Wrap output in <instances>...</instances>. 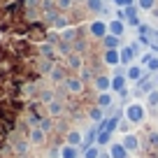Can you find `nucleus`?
<instances>
[{
  "instance_id": "nucleus-19",
  "label": "nucleus",
  "mask_w": 158,
  "mask_h": 158,
  "mask_svg": "<svg viewBox=\"0 0 158 158\" xmlns=\"http://www.w3.org/2000/svg\"><path fill=\"white\" fill-rule=\"evenodd\" d=\"M95 139H98V128L93 126V128H89V130L84 133V142H81V151H84V149H89V147H93V144H95Z\"/></svg>"
},
{
  "instance_id": "nucleus-39",
  "label": "nucleus",
  "mask_w": 158,
  "mask_h": 158,
  "mask_svg": "<svg viewBox=\"0 0 158 158\" xmlns=\"http://www.w3.org/2000/svg\"><path fill=\"white\" fill-rule=\"evenodd\" d=\"M102 2H112V0H102Z\"/></svg>"
},
{
  "instance_id": "nucleus-6",
  "label": "nucleus",
  "mask_w": 158,
  "mask_h": 158,
  "mask_svg": "<svg viewBox=\"0 0 158 158\" xmlns=\"http://www.w3.org/2000/svg\"><path fill=\"white\" fill-rule=\"evenodd\" d=\"M68 77H70V70L63 65V60H60V63H54V68H51V72H49L51 81H54V84H65Z\"/></svg>"
},
{
  "instance_id": "nucleus-37",
  "label": "nucleus",
  "mask_w": 158,
  "mask_h": 158,
  "mask_svg": "<svg viewBox=\"0 0 158 158\" xmlns=\"http://www.w3.org/2000/svg\"><path fill=\"white\" fill-rule=\"evenodd\" d=\"M74 5H86V0H74Z\"/></svg>"
},
{
  "instance_id": "nucleus-21",
  "label": "nucleus",
  "mask_w": 158,
  "mask_h": 158,
  "mask_svg": "<svg viewBox=\"0 0 158 158\" xmlns=\"http://www.w3.org/2000/svg\"><path fill=\"white\" fill-rule=\"evenodd\" d=\"M81 149L79 147H72V144H63V147H60V158H79L81 156Z\"/></svg>"
},
{
  "instance_id": "nucleus-16",
  "label": "nucleus",
  "mask_w": 158,
  "mask_h": 158,
  "mask_svg": "<svg viewBox=\"0 0 158 158\" xmlns=\"http://www.w3.org/2000/svg\"><path fill=\"white\" fill-rule=\"evenodd\" d=\"M107 23H109V33H112V35L123 37V33H126V21H121V19H116V16H114V19H109Z\"/></svg>"
},
{
  "instance_id": "nucleus-11",
  "label": "nucleus",
  "mask_w": 158,
  "mask_h": 158,
  "mask_svg": "<svg viewBox=\"0 0 158 158\" xmlns=\"http://www.w3.org/2000/svg\"><path fill=\"white\" fill-rule=\"evenodd\" d=\"M81 142H84V133L79 128H70L68 133H65V144H72V147L81 149Z\"/></svg>"
},
{
  "instance_id": "nucleus-35",
  "label": "nucleus",
  "mask_w": 158,
  "mask_h": 158,
  "mask_svg": "<svg viewBox=\"0 0 158 158\" xmlns=\"http://www.w3.org/2000/svg\"><path fill=\"white\" fill-rule=\"evenodd\" d=\"M151 19H153V21H156V23H158V5L153 7V10H151Z\"/></svg>"
},
{
  "instance_id": "nucleus-5",
  "label": "nucleus",
  "mask_w": 158,
  "mask_h": 158,
  "mask_svg": "<svg viewBox=\"0 0 158 158\" xmlns=\"http://www.w3.org/2000/svg\"><path fill=\"white\" fill-rule=\"evenodd\" d=\"M63 65H65V68L70 70V72H77V74H79V70L84 68L86 63H84V56H81V54L72 51L70 56H65V58H63Z\"/></svg>"
},
{
  "instance_id": "nucleus-28",
  "label": "nucleus",
  "mask_w": 158,
  "mask_h": 158,
  "mask_svg": "<svg viewBox=\"0 0 158 158\" xmlns=\"http://www.w3.org/2000/svg\"><path fill=\"white\" fill-rule=\"evenodd\" d=\"M135 2H137V7H139V10H144V12H151L153 7L158 5V0H135Z\"/></svg>"
},
{
  "instance_id": "nucleus-15",
  "label": "nucleus",
  "mask_w": 158,
  "mask_h": 158,
  "mask_svg": "<svg viewBox=\"0 0 158 158\" xmlns=\"http://www.w3.org/2000/svg\"><path fill=\"white\" fill-rule=\"evenodd\" d=\"M102 60H105L107 65H112V68L121 65V56H118V49H105V51H102Z\"/></svg>"
},
{
  "instance_id": "nucleus-26",
  "label": "nucleus",
  "mask_w": 158,
  "mask_h": 158,
  "mask_svg": "<svg viewBox=\"0 0 158 158\" xmlns=\"http://www.w3.org/2000/svg\"><path fill=\"white\" fill-rule=\"evenodd\" d=\"M37 128H42L47 135H49V133H54V118H51V116H44L42 121H40V126H37Z\"/></svg>"
},
{
  "instance_id": "nucleus-34",
  "label": "nucleus",
  "mask_w": 158,
  "mask_h": 158,
  "mask_svg": "<svg viewBox=\"0 0 158 158\" xmlns=\"http://www.w3.org/2000/svg\"><path fill=\"white\" fill-rule=\"evenodd\" d=\"M112 2H114V5H116V7H121V10H126V7H130V5H128V0H112Z\"/></svg>"
},
{
  "instance_id": "nucleus-20",
  "label": "nucleus",
  "mask_w": 158,
  "mask_h": 158,
  "mask_svg": "<svg viewBox=\"0 0 158 158\" xmlns=\"http://www.w3.org/2000/svg\"><path fill=\"white\" fill-rule=\"evenodd\" d=\"M95 105H98V107H102V109L114 107V95L109 93V91H105V93H98V98H95Z\"/></svg>"
},
{
  "instance_id": "nucleus-30",
  "label": "nucleus",
  "mask_w": 158,
  "mask_h": 158,
  "mask_svg": "<svg viewBox=\"0 0 158 158\" xmlns=\"http://www.w3.org/2000/svg\"><path fill=\"white\" fill-rule=\"evenodd\" d=\"M86 7H89L91 12H95V14H100L102 7H105V2H102V0H86Z\"/></svg>"
},
{
  "instance_id": "nucleus-23",
  "label": "nucleus",
  "mask_w": 158,
  "mask_h": 158,
  "mask_svg": "<svg viewBox=\"0 0 158 158\" xmlns=\"http://www.w3.org/2000/svg\"><path fill=\"white\" fill-rule=\"evenodd\" d=\"M89 116H91V121H93V123H100V121L105 118V109L98 107V105H93V107L89 109Z\"/></svg>"
},
{
  "instance_id": "nucleus-2",
  "label": "nucleus",
  "mask_w": 158,
  "mask_h": 158,
  "mask_svg": "<svg viewBox=\"0 0 158 158\" xmlns=\"http://www.w3.org/2000/svg\"><path fill=\"white\" fill-rule=\"evenodd\" d=\"M126 84H128V77H126V70L121 65L114 68V74H112V91L114 93H121L126 91Z\"/></svg>"
},
{
  "instance_id": "nucleus-24",
  "label": "nucleus",
  "mask_w": 158,
  "mask_h": 158,
  "mask_svg": "<svg viewBox=\"0 0 158 158\" xmlns=\"http://www.w3.org/2000/svg\"><path fill=\"white\" fill-rule=\"evenodd\" d=\"M112 135H114V133H107V130H105V133H98L95 144H98L100 149H102V147H109V144H112Z\"/></svg>"
},
{
  "instance_id": "nucleus-10",
  "label": "nucleus",
  "mask_w": 158,
  "mask_h": 158,
  "mask_svg": "<svg viewBox=\"0 0 158 158\" xmlns=\"http://www.w3.org/2000/svg\"><path fill=\"white\" fill-rule=\"evenodd\" d=\"M93 86L98 93H105V91H112V74H95Z\"/></svg>"
},
{
  "instance_id": "nucleus-27",
  "label": "nucleus",
  "mask_w": 158,
  "mask_h": 158,
  "mask_svg": "<svg viewBox=\"0 0 158 158\" xmlns=\"http://www.w3.org/2000/svg\"><path fill=\"white\" fill-rule=\"evenodd\" d=\"M79 77H81V81H91V79H95V74H93V70H91V65H84V68L79 70Z\"/></svg>"
},
{
  "instance_id": "nucleus-31",
  "label": "nucleus",
  "mask_w": 158,
  "mask_h": 158,
  "mask_svg": "<svg viewBox=\"0 0 158 158\" xmlns=\"http://www.w3.org/2000/svg\"><path fill=\"white\" fill-rule=\"evenodd\" d=\"M130 128H133V123H130L128 118H126V121H118V128H116V130H121L123 135H128V133H130Z\"/></svg>"
},
{
  "instance_id": "nucleus-29",
  "label": "nucleus",
  "mask_w": 158,
  "mask_h": 158,
  "mask_svg": "<svg viewBox=\"0 0 158 158\" xmlns=\"http://www.w3.org/2000/svg\"><path fill=\"white\" fill-rule=\"evenodd\" d=\"M100 151H102V149H100L98 144H93V147L84 149V151H81V156H84V158H98V156H100Z\"/></svg>"
},
{
  "instance_id": "nucleus-14",
  "label": "nucleus",
  "mask_w": 158,
  "mask_h": 158,
  "mask_svg": "<svg viewBox=\"0 0 158 158\" xmlns=\"http://www.w3.org/2000/svg\"><path fill=\"white\" fill-rule=\"evenodd\" d=\"M109 156L112 158H130V151L121 142H112L109 144Z\"/></svg>"
},
{
  "instance_id": "nucleus-36",
  "label": "nucleus",
  "mask_w": 158,
  "mask_h": 158,
  "mask_svg": "<svg viewBox=\"0 0 158 158\" xmlns=\"http://www.w3.org/2000/svg\"><path fill=\"white\" fill-rule=\"evenodd\" d=\"M98 158H112V156H109V151H100V156Z\"/></svg>"
},
{
  "instance_id": "nucleus-13",
  "label": "nucleus",
  "mask_w": 158,
  "mask_h": 158,
  "mask_svg": "<svg viewBox=\"0 0 158 158\" xmlns=\"http://www.w3.org/2000/svg\"><path fill=\"white\" fill-rule=\"evenodd\" d=\"M144 68L142 65H128V70H126V77H128V81H135L137 84L139 79H144Z\"/></svg>"
},
{
  "instance_id": "nucleus-25",
  "label": "nucleus",
  "mask_w": 158,
  "mask_h": 158,
  "mask_svg": "<svg viewBox=\"0 0 158 158\" xmlns=\"http://www.w3.org/2000/svg\"><path fill=\"white\" fill-rule=\"evenodd\" d=\"M147 107H151L153 112L158 109V86H156V89H153L151 93L147 95Z\"/></svg>"
},
{
  "instance_id": "nucleus-7",
  "label": "nucleus",
  "mask_w": 158,
  "mask_h": 158,
  "mask_svg": "<svg viewBox=\"0 0 158 158\" xmlns=\"http://www.w3.org/2000/svg\"><path fill=\"white\" fill-rule=\"evenodd\" d=\"M65 112H68V102H65V100H60V98L51 100V102L47 105V114H49L51 118H60V116H65Z\"/></svg>"
},
{
  "instance_id": "nucleus-4",
  "label": "nucleus",
  "mask_w": 158,
  "mask_h": 158,
  "mask_svg": "<svg viewBox=\"0 0 158 158\" xmlns=\"http://www.w3.org/2000/svg\"><path fill=\"white\" fill-rule=\"evenodd\" d=\"M107 33H109V23H107V21H102L100 16L89 23V35H91L93 40H102Z\"/></svg>"
},
{
  "instance_id": "nucleus-32",
  "label": "nucleus",
  "mask_w": 158,
  "mask_h": 158,
  "mask_svg": "<svg viewBox=\"0 0 158 158\" xmlns=\"http://www.w3.org/2000/svg\"><path fill=\"white\" fill-rule=\"evenodd\" d=\"M153 56H156L153 51H147V54H142V56H139V65H142V68H144V65H149Z\"/></svg>"
},
{
  "instance_id": "nucleus-33",
  "label": "nucleus",
  "mask_w": 158,
  "mask_h": 158,
  "mask_svg": "<svg viewBox=\"0 0 158 158\" xmlns=\"http://www.w3.org/2000/svg\"><path fill=\"white\" fill-rule=\"evenodd\" d=\"M147 70H149L151 74H156V72H158V56H153V58H151V63L147 65Z\"/></svg>"
},
{
  "instance_id": "nucleus-17",
  "label": "nucleus",
  "mask_w": 158,
  "mask_h": 158,
  "mask_svg": "<svg viewBox=\"0 0 158 158\" xmlns=\"http://www.w3.org/2000/svg\"><path fill=\"white\" fill-rule=\"evenodd\" d=\"M35 100H40L42 105H49L51 100H56V91L54 89H42V84H40V91H37V98Z\"/></svg>"
},
{
  "instance_id": "nucleus-3",
  "label": "nucleus",
  "mask_w": 158,
  "mask_h": 158,
  "mask_svg": "<svg viewBox=\"0 0 158 158\" xmlns=\"http://www.w3.org/2000/svg\"><path fill=\"white\" fill-rule=\"evenodd\" d=\"M84 81H81V77L79 74H70L68 79H65V84H63V89L68 91L70 95H81L84 93Z\"/></svg>"
},
{
  "instance_id": "nucleus-38",
  "label": "nucleus",
  "mask_w": 158,
  "mask_h": 158,
  "mask_svg": "<svg viewBox=\"0 0 158 158\" xmlns=\"http://www.w3.org/2000/svg\"><path fill=\"white\" fill-rule=\"evenodd\" d=\"M128 5H135V0H128Z\"/></svg>"
},
{
  "instance_id": "nucleus-18",
  "label": "nucleus",
  "mask_w": 158,
  "mask_h": 158,
  "mask_svg": "<svg viewBox=\"0 0 158 158\" xmlns=\"http://www.w3.org/2000/svg\"><path fill=\"white\" fill-rule=\"evenodd\" d=\"M100 42H102L105 49H121V47H123L121 44V37H116V35H112V33H107Z\"/></svg>"
},
{
  "instance_id": "nucleus-22",
  "label": "nucleus",
  "mask_w": 158,
  "mask_h": 158,
  "mask_svg": "<svg viewBox=\"0 0 158 158\" xmlns=\"http://www.w3.org/2000/svg\"><path fill=\"white\" fill-rule=\"evenodd\" d=\"M56 2V10L63 12V14H70L74 10V0H54Z\"/></svg>"
},
{
  "instance_id": "nucleus-12",
  "label": "nucleus",
  "mask_w": 158,
  "mask_h": 158,
  "mask_svg": "<svg viewBox=\"0 0 158 158\" xmlns=\"http://www.w3.org/2000/svg\"><path fill=\"white\" fill-rule=\"evenodd\" d=\"M118 56H121V65H133V60L137 58V51H135L130 44H123L118 49Z\"/></svg>"
},
{
  "instance_id": "nucleus-8",
  "label": "nucleus",
  "mask_w": 158,
  "mask_h": 158,
  "mask_svg": "<svg viewBox=\"0 0 158 158\" xmlns=\"http://www.w3.org/2000/svg\"><path fill=\"white\" fill-rule=\"evenodd\" d=\"M121 144H123V147L128 149L130 153H137V151H142V139H139L135 133H128V135H123Z\"/></svg>"
},
{
  "instance_id": "nucleus-1",
  "label": "nucleus",
  "mask_w": 158,
  "mask_h": 158,
  "mask_svg": "<svg viewBox=\"0 0 158 158\" xmlns=\"http://www.w3.org/2000/svg\"><path fill=\"white\" fill-rule=\"evenodd\" d=\"M123 114H126V118H128L133 126H142L144 121H147V107H144L139 100L126 105V107H123Z\"/></svg>"
},
{
  "instance_id": "nucleus-9",
  "label": "nucleus",
  "mask_w": 158,
  "mask_h": 158,
  "mask_svg": "<svg viewBox=\"0 0 158 158\" xmlns=\"http://www.w3.org/2000/svg\"><path fill=\"white\" fill-rule=\"evenodd\" d=\"M47 137H49V135H47L42 128H37V126H35V128H30V133H28V139H30V144H33V147H44V144H47Z\"/></svg>"
}]
</instances>
